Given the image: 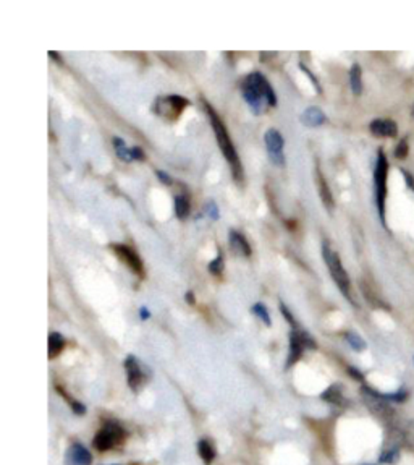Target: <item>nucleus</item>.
Masks as SVG:
<instances>
[{"label": "nucleus", "mask_w": 414, "mask_h": 465, "mask_svg": "<svg viewBox=\"0 0 414 465\" xmlns=\"http://www.w3.org/2000/svg\"><path fill=\"white\" fill-rule=\"evenodd\" d=\"M241 92H243L249 109L256 115L264 114L269 107L277 106V96L273 92V88L260 72H253L245 77L241 83Z\"/></svg>", "instance_id": "nucleus-1"}, {"label": "nucleus", "mask_w": 414, "mask_h": 465, "mask_svg": "<svg viewBox=\"0 0 414 465\" xmlns=\"http://www.w3.org/2000/svg\"><path fill=\"white\" fill-rule=\"evenodd\" d=\"M203 102H204V109H206V112L209 115V120H211L214 133H216L217 145L218 148H220V151L223 152V156H225L227 162H229L231 174H234L236 182L241 184L243 182V167H241L240 156H238V152H236V148L234 145V141H231L229 132H227L225 123L222 122V119L218 117V114L214 110V107L209 104L207 101H203Z\"/></svg>", "instance_id": "nucleus-2"}, {"label": "nucleus", "mask_w": 414, "mask_h": 465, "mask_svg": "<svg viewBox=\"0 0 414 465\" xmlns=\"http://www.w3.org/2000/svg\"><path fill=\"white\" fill-rule=\"evenodd\" d=\"M322 257H324L325 264H327L333 282L337 284V287L340 289L342 294L345 295V299L355 305V300H353V295H351V282H350V277H348V273L345 271V268H343L342 259L340 257H338V253H335L333 250L330 248V245L327 244V241H324L322 244Z\"/></svg>", "instance_id": "nucleus-3"}, {"label": "nucleus", "mask_w": 414, "mask_h": 465, "mask_svg": "<svg viewBox=\"0 0 414 465\" xmlns=\"http://www.w3.org/2000/svg\"><path fill=\"white\" fill-rule=\"evenodd\" d=\"M387 177H389V161L382 150H379L377 162L374 170V187H375V203H377L379 216L385 226V201H387Z\"/></svg>", "instance_id": "nucleus-4"}, {"label": "nucleus", "mask_w": 414, "mask_h": 465, "mask_svg": "<svg viewBox=\"0 0 414 465\" xmlns=\"http://www.w3.org/2000/svg\"><path fill=\"white\" fill-rule=\"evenodd\" d=\"M125 439V430L117 423H105L104 428H101L97 431L94 439H92V446L101 453H105V451H110L114 448H117L123 443Z\"/></svg>", "instance_id": "nucleus-5"}, {"label": "nucleus", "mask_w": 414, "mask_h": 465, "mask_svg": "<svg viewBox=\"0 0 414 465\" xmlns=\"http://www.w3.org/2000/svg\"><path fill=\"white\" fill-rule=\"evenodd\" d=\"M304 348H313L314 350V348H318V344H315L314 337L311 336V334H308L300 328H293L290 333V353H288V359H287V365H285L287 368H291V366L301 359Z\"/></svg>", "instance_id": "nucleus-6"}, {"label": "nucleus", "mask_w": 414, "mask_h": 465, "mask_svg": "<svg viewBox=\"0 0 414 465\" xmlns=\"http://www.w3.org/2000/svg\"><path fill=\"white\" fill-rule=\"evenodd\" d=\"M189 106V101L186 97L172 95L165 97H159L154 104V110L162 117L167 119H176L183 112L185 107Z\"/></svg>", "instance_id": "nucleus-7"}, {"label": "nucleus", "mask_w": 414, "mask_h": 465, "mask_svg": "<svg viewBox=\"0 0 414 465\" xmlns=\"http://www.w3.org/2000/svg\"><path fill=\"white\" fill-rule=\"evenodd\" d=\"M125 370H127V379L128 386L133 393H139L146 381L149 378V373H146L144 366H141L138 359L134 355H128L125 360Z\"/></svg>", "instance_id": "nucleus-8"}, {"label": "nucleus", "mask_w": 414, "mask_h": 465, "mask_svg": "<svg viewBox=\"0 0 414 465\" xmlns=\"http://www.w3.org/2000/svg\"><path fill=\"white\" fill-rule=\"evenodd\" d=\"M264 141H266L269 157L273 164L278 167L285 166V155H283V143L285 141H283L282 133L276 128H269L264 135Z\"/></svg>", "instance_id": "nucleus-9"}, {"label": "nucleus", "mask_w": 414, "mask_h": 465, "mask_svg": "<svg viewBox=\"0 0 414 465\" xmlns=\"http://www.w3.org/2000/svg\"><path fill=\"white\" fill-rule=\"evenodd\" d=\"M112 250L138 277H144V264L133 248L122 244H112Z\"/></svg>", "instance_id": "nucleus-10"}, {"label": "nucleus", "mask_w": 414, "mask_h": 465, "mask_svg": "<svg viewBox=\"0 0 414 465\" xmlns=\"http://www.w3.org/2000/svg\"><path fill=\"white\" fill-rule=\"evenodd\" d=\"M92 455L85 446L76 443L72 444L65 454V465H91Z\"/></svg>", "instance_id": "nucleus-11"}, {"label": "nucleus", "mask_w": 414, "mask_h": 465, "mask_svg": "<svg viewBox=\"0 0 414 465\" xmlns=\"http://www.w3.org/2000/svg\"><path fill=\"white\" fill-rule=\"evenodd\" d=\"M369 130L372 135L379 138H395L398 133V127L393 120L389 119H375L372 120L369 125Z\"/></svg>", "instance_id": "nucleus-12"}, {"label": "nucleus", "mask_w": 414, "mask_h": 465, "mask_svg": "<svg viewBox=\"0 0 414 465\" xmlns=\"http://www.w3.org/2000/svg\"><path fill=\"white\" fill-rule=\"evenodd\" d=\"M229 241L234 253L240 255V257H251V246L248 244V240L245 239L243 234H240L238 230H230L229 234Z\"/></svg>", "instance_id": "nucleus-13"}, {"label": "nucleus", "mask_w": 414, "mask_h": 465, "mask_svg": "<svg viewBox=\"0 0 414 465\" xmlns=\"http://www.w3.org/2000/svg\"><path fill=\"white\" fill-rule=\"evenodd\" d=\"M301 122L309 128L320 127V125L325 122V114L322 112V109H319V107L311 106L301 114Z\"/></svg>", "instance_id": "nucleus-14"}, {"label": "nucleus", "mask_w": 414, "mask_h": 465, "mask_svg": "<svg viewBox=\"0 0 414 465\" xmlns=\"http://www.w3.org/2000/svg\"><path fill=\"white\" fill-rule=\"evenodd\" d=\"M315 175H318V188H319V195H320V199H322L324 206L329 209L330 212H332L333 209V197H332V192H330L327 182H325L324 175L320 174V170L318 169L315 170Z\"/></svg>", "instance_id": "nucleus-15"}, {"label": "nucleus", "mask_w": 414, "mask_h": 465, "mask_svg": "<svg viewBox=\"0 0 414 465\" xmlns=\"http://www.w3.org/2000/svg\"><path fill=\"white\" fill-rule=\"evenodd\" d=\"M192 212V201H189V195L186 192H181L175 197V214L178 219H186Z\"/></svg>", "instance_id": "nucleus-16"}, {"label": "nucleus", "mask_w": 414, "mask_h": 465, "mask_svg": "<svg viewBox=\"0 0 414 465\" xmlns=\"http://www.w3.org/2000/svg\"><path fill=\"white\" fill-rule=\"evenodd\" d=\"M198 453L201 455L203 462L206 465H211L216 459V448L209 439H201L198 443Z\"/></svg>", "instance_id": "nucleus-17"}, {"label": "nucleus", "mask_w": 414, "mask_h": 465, "mask_svg": "<svg viewBox=\"0 0 414 465\" xmlns=\"http://www.w3.org/2000/svg\"><path fill=\"white\" fill-rule=\"evenodd\" d=\"M320 397H322L325 402L333 404V406H342V404H345V397H343V394H342V388L337 384L330 386L327 390H324Z\"/></svg>", "instance_id": "nucleus-18"}, {"label": "nucleus", "mask_w": 414, "mask_h": 465, "mask_svg": "<svg viewBox=\"0 0 414 465\" xmlns=\"http://www.w3.org/2000/svg\"><path fill=\"white\" fill-rule=\"evenodd\" d=\"M65 347V339L62 334L50 333L49 334V359H55Z\"/></svg>", "instance_id": "nucleus-19"}, {"label": "nucleus", "mask_w": 414, "mask_h": 465, "mask_svg": "<svg viewBox=\"0 0 414 465\" xmlns=\"http://www.w3.org/2000/svg\"><path fill=\"white\" fill-rule=\"evenodd\" d=\"M350 85L351 90L356 96H360L362 92V72L360 63H353V67L350 70Z\"/></svg>", "instance_id": "nucleus-20"}, {"label": "nucleus", "mask_w": 414, "mask_h": 465, "mask_svg": "<svg viewBox=\"0 0 414 465\" xmlns=\"http://www.w3.org/2000/svg\"><path fill=\"white\" fill-rule=\"evenodd\" d=\"M112 143H114V148H115V151H117V156L120 157V159L125 161V162L133 161L132 148H128L127 143H125L122 138L115 137L114 139H112Z\"/></svg>", "instance_id": "nucleus-21"}, {"label": "nucleus", "mask_w": 414, "mask_h": 465, "mask_svg": "<svg viewBox=\"0 0 414 465\" xmlns=\"http://www.w3.org/2000/svg\"><path fill=\"white\" fill-rule=\"evenodd\" d=\"M398 459H400V448H395V446H389L379 457L382 464H395L398 462Z\"/></svg>", "instance_id": "nucleus-22"}, {"label": "nucleus", "mask_w": 414, "mask_h": 465, "mask_svg": "<svg viewBox=\"0 0 414 465\" xmlns=\"http://www.w3.org/2000/svg\"><path fill=\"white\" fill-rule=\"evenodd\" d=\"M345 337H346V341L348 344H350L353 350H356V352H362L366 348V342H364V339H362L360 334H356V333H346L345 334Z\"/></svg>", "instance_id": "nucleus-23"}, {"label": "nucleus", "mask_w": 414, "mask_h": 465, "mask_svg": "<svg viewBox=\"0 0 414 465\" xmlns=\"http://www.w3.org/2000/svg\"><path fill=\"white\" fill-rule=\"evenodd\" d=\"M253 313L258 316L259 319H262V323L266 324V326H271V316H269V311L266 308V305L264 304H256L253 306Z\"/></svg>", "instance_id": "nucleus-24"}, {"label": "nucleus", "mask_w": 414, "mask_h": 465, "mask_svg": "<svg viewBox=\"0 0 414 465\" xmlns=\"http://www.w3.org/2000/svg\"><path fill=\"white\" fill-rule=\"evenodd\" d=\"M209 271H211V274H214V276H220L222 271H223V257H222V253H218L217 257L214 258L211 263H209Z\"/></svg>", "instance_id": "nucleus-25"}, {"label": "nucleus", "mask_w": 414, "mask_h": 465, "mask_svg": "<svg viewBox=\"0 0 414 465\" xmlns=\"http://www.w3.org/2000/svg\"><path fill=\"white\" fill-rule=\"evenodd\" d=\"M60 390V393H62V396L65 397V399H67V401L70 402V406H72V408H73V412L74 413H76V415H85V413H86V407L85 406H83V404L81 402H74L73 401V399H70L68 396H67V393H63V390L62 389H59Z\"/></svg>", "instance_id": "nucleus-26"}, {"label": "nucleus", "mask_w": 414, "mask_h": 465, "mask_svg": "<svg viewBox=\"0 0 414 465\" xmlns=\"http://www.w3.org/2000/svg\"><path fill=\"white\" fill-rule=\"evenodd\" d=\"M409 152V146H408V139L403 138L402 141L398 143V146L395 148V156L398 157V159H404V157L408 156Z\"/></svg>", "instance_id": "nucleus-27"}, {"label": "nucleus", "mask_w": 414, "mask_h": 465, "mask_svg": "<svg viewBox=\"0 0 414 465\" xmlns=\"http://www.w3.org/2000/svg\"><path fill=\"white\" fill-rule=\"evenodd\" d=\"M403 431V438H404V444H414V422L408 423L406 428Z\"/></svg>", "instance_id": "nucleus-28"}, {"label": "nucleus", "mask_w": 414, "mask_h": 465, "mask_svg": "<svg viewBox=\"0 0 414 465\" xmlns=\"http://www.w3.org/2000/svg\"><path fill=\"white\" fill-rule=\"evenodd\" d=\"M206 212L209 214V216H211V219H218V209L216 206V203L211 201V203H207L206 204Z\"/></svg>", "instance_id": "nucleus-29"}, {"label": "nucleus", "mask_w": 414, "mask_h": 465, "mask_svg": "<svg viewBox=\"0 0 414 465\" xmlns=\"http://www.w3.org/2000/svg\"><path fill=\"white\" fill-rule=\"evenodd\" d=\"M132 157H133V161H144V159H146V155H144V151L139 146H133L132 148Z\"/></svg>", "instance_id": "nucleus-30"}, {"label": "nucleus", "mask_w": 414, "mask_h": 465, "mask_svg": "<svg viewBox=\"0 0 414 465\" xmlns=\"http://www.w3.org/2000/svg\"><path fill=\"white\" fill-rule=\"evenodd\" d=\"M156 174H157V177H159L161 182L164 184V185H172V184H174V180H172V177L169 174H167V172H164V170H156Z\"/></svg>", "instance_id": "nucleus-31"}, {"label": "nucleus", "mask_w": 414, "mask_h": 465, "mask_svg": "<svg viewBox=\"0 0 414 465\" xmlns=\"http://www.w3.org/2000/svg\"><path fill=\"white\" fill-rule=\"evenodd\" d=\"M402 174H403V177H404V182H406L408 187L411 188L413 192H414V179H413V175H411V174H408L406 170H402Z\"/></svg>", "instance_id": "nucleus-32"}, {"label": "nucleus", "mask_w": 414, "mask_h": 465, "mask_svg": "<svg viewBox=\"0 0 414 465\" xmlns=\"http://www.w3.org/2000/svg\"><path fill=\"white\" fill-rule=\"evenodd\" d=\"M348 373H350L353 376V378H356V379H360V381H364V376H362L356 368H353V366H350V368H348Z\"/></svg>", "instance_id": "nucleus-33"}, {"label": "nucleus", "mask_w": 414, "mask_h": 465, "mask_svg": "<svg viewBox=\"0 0 414 465\" xmlns=\"http://www.w3.org/2000/svg\"><path fill=\"white\" fill-rule=\"evenodd\" d=\"M186 301H188L189 305H194V295H193V292H186Z\"/></svg>", "instance_id": "nucleus-34"}, {"label": "nucleus", "mask_w": 414, "mask_h": 465, "mask_svg": "<svg viewBox=\"0 0 414 465\" xmlns=\"http://www.w3.org/2000/svg\"><path fill=\"white\" fill-rule=\"evenodd\" d=\"M139 315H141V318H143V319H147L149 316H151V315H149L147 308H141V311H139Z\"/></svg>", "instance_id": "nucleus-35"}, {"label": "nucleus", "mask_w": 414, "mask_h": 465, "mask_svg": "<svg viewBox=\"0 0 414 465\" xmlns=\"http://www.w3.org/2000/svg\"><path fill=\"white\" fill-rule=\"evenodd\" d=\"M49 57H52V59H60V55L57 52H49Z\"/></svg>", "instance_id": "nucleus-36"}, {"label": "nucleus", "mask_w": 414, "mask_h": 465, "mask_svg": "<svg viewBox=\"0 0 414 465\" xmlns=\"http://www.w3.org/2000/svg\"><path fill=\"white\" fill-rule=\"evenodd\" d=\"M413 117H414V107H413Z\"/></svg>", "instance_id": "nucleus-37"}]
</instances>
